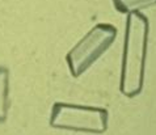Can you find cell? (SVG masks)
Returning a JSON list of instances; mask_svg holds the SVG:
<instances>
[{
    "mask_svg": "<svg viewBox=\"0 0 156 135\" xmlns=\"http://www.w3.org/2000/svg\"><path fill=\"white\" fill-rule=\"evenodd\" d=\"M50 126L71 131L104 134L108 130V110L93 106L55 102L51 109Z\"/></svg>",
    "mask_w": 156,
    "mask_h": 135,
    "instance_id": "cell-2",
    "label": "cell"
},
{
    "mask_svg": "<svg viewBox=\"0 0 156 135\" xmlns=\"http://www.w3.org/2000/svg\"><path fill=\"white\" fill-rule=\"evenodd\" d=\"M114 8L121 13H133L156 5V0H113Z\"/></svg>",
    "mask_w": 156,
    "mask_h": 135,
    "instance_id": "cell-5",
    "label": "cell"
},
{
    "mask_svg": "<svg viewBox=\"0 0 156 135\" xmlns=\"http://www.w3.org/2000/svg\"><path fill=\"white\" fill-rule=\"evenodd\" d=\"M9 71L5 67H0V123L5 122L9 109Z\"/></svg>",
    "mask_w": 156,
    "mask_h": 135,
    "instance_id": "cell-4",
    "label": "cell"
},
{
    "mask_svg": "<svg viewBox=\"0 0 156 135\" xmlns=\"http://www.w3.org/2000/svg\"><path fill=\"white\" fill-rule=\"evenodd\" d=\"M117 37V29L110 24H98L71 49L66 60L73 77H79L112 46Z\"/></svg>",
    "mask_w": 156,
    "mask_h": 135,
    "instance_id": "cell-3",
    "label": "cell"
},
{
    "mask_svg": "<svg viewBox=\"0 0 156 135\" xmlns=\"http://www.w3.org/2000/svg\"><path fill=\"white\" fill-rule=\"evenodd\" d=\"M148 33L150 23L144 15L140 12L127 15L119 89L129 98L138 96L143 89Z\"/></svg>",
    "mask_w": 156,
    "mask_h": 135,
    "instance_id": "cell-1",
    "label": "cell"
}]
</instances>
